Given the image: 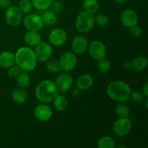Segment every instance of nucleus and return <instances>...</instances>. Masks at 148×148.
<instances>
[{
	"label": "nucleus",
	"instance_id": "obj_1",
	"mask_svg": "<svg viewBox=\"0 0 148 148\" xmlns=\"http://www.w3.org/2000/svg\"><path fill=\"white\" fill-rule=\"evenodd\" d=\"M15 63L22 71L31 72L36 68L37 59L34 51L28 47L20 48L15 53Z\"/></svg>",
	"mask_w": 148,
	"mask_h": 148
},
{
	"label": "nucleus",
	"instance_id": "obj_2",
	"mask_svg": "<svg viewBox=\"0 0 148 148\" xmlns=\"http://www.w3.org/2000/svg\"><path fill=\"white\" fill-rule=\"evenodd\" d=\"M131 88L130 85L123 81H114L108 85L107 94L116 102H127L130 99Z\"/></svg>",
	"mask_w": 148,
	"mask_h": 148
},
{
	"label": "nucleus",
	"instance_id": "obj_3",
	"mask_svg": "<svg viewBox=\"0 0 148 148\" xmlns=\"http://www.w3.org/2000/svg\"><path fill=\"white\" fill-rule=\"evenodd\" d=\"M36 97L40 102L49 103L53 101L59 93L55 82L46 79L42 81L36 88Z\"/></svg>",
	"mask_w": 148,
	"mask_h": 148
},
{
	"label": "nucleus",
	"instance_id": "obj_4",
	"mask_svg": "<svg viewBox=\"0 0 148 148\" xmlns=\"http://www.w3.org/2000/svg\"><path fill=\"white\" fill-rule=\"evenodd\" d=\"M95 24V16L93 14L86 11L82 12L77 17L75 27L77 30L82 33H88L92 30Z\"/></svg>",
	"mask_w": 148,
	"mask_h": 148
},
{
	"label": "nucleus",
	"instance_id": "obj_5",
	"mask_svg": "<svg viewBox=\"0 0 148 148\" xmlns=\"http://www.w3.org/2000/svg\"><path fill=\"white\" fill-rule=\"evenodd\" d=\"M4 17L6 23L12 27H17L20 24L23 20V13L21 12L18 7L11 6L7 7L4 14Z\"/></svg>",
	"mask_w": 148,
	"mask_h": 148
},
{
	"label": "nucleus",
	"instance_id": "obj_6",
	"mask_svg": "<svg viewBox=\"0 0 148 148\" xmlns=\"http://www.w3.org/2000/svg\"><path fill=\"white\" fill-rule=\"evenodd\" d=\"M34 53L37 61L45 62L51 57L53 54V49L49 43L41 41L35 47Z\"/></svg>",
	"mask_w": 148,
	"mask_h": 148
},
{
	"label": "nucleus",
	"instance_id": "obj_7",
	"mask_svg": "<svg viewBox=\"0 0 148 148\" xmlns=\"http://www.w3.org/2000/svg\"><path fill=\"white\" fill-rule=\"evenodd\" d=\"M60 69L64 72H69L73 70L77 64V58L72 52H66L63 53L59 61Z\"/></svg>",
	"mask_w": 148,
	"mask_h": 148
},
{
	"label": "nucleus",
	"instance_id": "obj_8",
	"mask_svg": "<svg viewBox=\"0 0 148 148\" xmlns=\"http://www.w3.org/2000/svg\"><path fill=\"white\" fill-rule=\"evenodd\" d=\"M88 53L92 59L100 60L106 57V48L104 43L100 40H93L88 46Z\"/></svg>",
	"mask_w": 148,
	"mask_h": 148
},
{
	"label": "nucleus",
	"instance_id": "obj_9",
	"mask_svg": "<svg viewBox=\"0 0 148 148\" xmlns=\"http://www.w3.org/2000/svg\"><path fill=\"white\" fill-rule=\"evenodd\" d=\"M23 23L25 28L30 31L38 32L43 27V23L41 17L35 13L27 14L25 17Z\"/></svg>",
	"mask_w": 148,
	"mask_h": 148
},
{
	"label": "nucleus",
	"instance_id": "obj_10",
	"mask_svg": "<svg viewBox=\"0 0 148 148\" xmlns=\"http://www.w3.org/2000/svg\"><path fill=\"white\" fill-rule=\"evenodd\" d=\"M132 121L128 117L119 118L114 124V132L119 137H124L130 132L132 130Z\"/></svg>",
	"mask_w": 148,
	"mask_h": 148
},
{
	"label": "nucleus",
	"instance_id": "obj_11",
	"mask_svg": "<svg viewBox=\"0 0 148 148\" xmlns=\"http://www.w3.org/2000/svg\"><path fill=\"white\" fill-rule=\"evenodd\" d=\"M55 84L58 90L62 92H66L72 88L73 79L69 74L62 73L57 77Z\"/></svg>",
	"mask_w": 148,
	"mask_h": 148
},
{
	"label": "nucleus",
	"instance_id": "obj_12",
	"mask_svg": "<svg viewBox=\"0 0 148 148\" xmlns=\"http://www.w3.org/2000/svg\"><path fill=\"white\" fill-rule=\"evenodd\" d=\"M121 23L126 27H133L137 25L138 23V16L137 13L131 9H127L124 10L121 14Z\"/></svg>",
	"mask_w": 148,
	"mask_h": 148
},
{
	"label": "nucleus",
	"instance_id": "obj_13",
	"mask_svg": "<svg viewBox=\"0 0 148 148\" xmlns=\"http://www.w3.org/2000/svg\"><path fill=\"white\" fill-rule=\"evenodd\" d=\"M52 114L51 108L46 104L37 106L34 110V116L36 119L43 122L49 121L52 117Z\"/></svg>",
	"mask_w": 148,
	"mask_h": 148
},
{
	"label": "nucleus",
	"instance_id": "obj_14",
	"mask_svg": "<svg viewBox=\"0 0 148 148\" xmlns=\"http://www.w3.org/2000/svg\"><path fill=\"white\" fill-rule=\"evenodd\" d=\"M67 36L66 32L60 28L53 29L49 34V40L51 43L56 46H61L66 42Z\"/></svg>",
	"mask_w": 148,
	"mask_h": 148
},
{
	"label": "nucleus",
	"instance_id": "obj_15",
	"mask_svg": "<svg viewBox=\"0 0 148 148\" xmlns=\"http://www.w3.org/2000/svg\"><path fill=\"white\" fill-rule=\"evenodd\" d=\"M88 42L85 37L82 36H77L72 43V49L75 53L82 54L88 49Z\"/></svg>",
	"mask_w": 148,
	"mask_h": 148
},
{
	"label": "nucleus",
	"instance_id": "obj_16",
	"mask_svg": "<svg viewBox=\"0 0 148 148\" xmlns=\"http://www.w3.org/2000/svg\"><path fill=\"white\" fill-rule=\"evenodd\" d=\"M24 40L26 44L30 47H36L42 41L41 36L40 33H38V31H30V30H28L25 34Z\"/></svg>",
	"mask_w": 148,
	"mask_h": 148
},
{
	"label": "nucleus",
	"instance_id": "obj_17",
	"mask_svg": "<svg viewBox=\"0 0 148 148\" xmlns=\"http://www.w3.org/2000/svg\"><path fill=\"white\" fill-rule=\"evenodd\" d=\"M15 64V56L10 51H4L0 53V66L7 69Z\"/></svg>",
	"mask_w": 148,
	"mask_h": 148
},
{
	"label": "nucleus",
	"instance_id": "obj_18",
	"mask_svg": "<svg viewBox=\"0 0 148 148\" xmlns=\"http://www.w3.org/2000/svg\"><path fill=\"white\" fill-rule=\"evenodd\" d=\"M147 57L144 56H136L131 62V69L135 72H141L147 68Z\"/></svg>",
	"mask_w": 148,
	"mask_h": 148
},
{
	"label": "nucleus",
	"instance_id": "obj_19",
	"mask_svg": "<svg viewBox=\"0 0 148 148\" xmlns=\"http://www.w3.org/2000/svg\"><path fill=\"white\" fill-rule=\"evenodd\" d=\"M93 84L92 77L89 75H83L77 78L76 81L77 88L80 90H86L92 87Z\"/></svg>",
	"mask_w": 148,
	"mask_h": 148
},
{
	"label": "nucleus",
	"instance_id": "obj_20",
	"mask_svg": "<svg viewBox=\"0 0 148 148\" xmlns=\"http://www.w3.org/2000/svg\"><path fill=\"white\" fill-rule=\"evenodd\" d=\"M12 98L18 104H24L27 101V94L24 89L16 88L12 92Z\"/></svg>",
	"mask_w": 148,
	"mask_h": 148
},
{
	"label": "nucleus",
	"instance_id": "obj_21",
	"mask_svg": "<svg viewBox=\"0 0 148 148\" xmlns=\"http://www.w3.org/2000/svg\"><path fill=\"white\" fill-rule=\"evenodd\" d=\"M53 107L58 111H63L68 107V100L65 96L58 94L56 98L53 100Z\"/></svg>",
	"mask_w": 148,
	"mask_h": 148
},
{
	"label": "nucleus",
	"instance_id": "obj_22",
	"mask_svg": "<svg viewBox=\"0 0 148 148\" xmlns=\"http://www.w3.org/2000/svg\"><path fill=\"white\" fill-rule=\"evenodd\" d=\"M17 83L19 88L22 89H26L30 85V77L28 72L25 71H21L17 77Z\"/></svg>",
	"mask_w": 148,
	"mask_h": 148
},
{
	"label": "nucleus",
	"instance_id": "obj_23",
	"mask_svg": "<svg viewBox=\"0 0 148 148\" xmlns=\"http://www.w3.org/2000/svg\"><path fill=\"white\" fill-rule=\"evenodd\" d=\"M43 25L47 26H53L57 22V16L53 11L45 12L41 17Z\"/></svg>",
	"mask_w": 148,
	"mask_h": 148
},
{
	"label": "nucleus",
	"instance_id": "obj_24",
	"mask_svg": "<svg viewBox=\"0 0 148 148\" xmlns=\"http://www.w3.org/2000/svg\"><path fill=\"white\" fill-rule=\"evenodd\" d=\"M83 7L85 11L94 14L97 12L99 9V4L97 0H85L83 2Z\"/></svg>",
	"mask_w": 148,
	"mask_h": 148
},
{
	"label": "nucleus",
	"instance_id": "obj_25",
	"mask_svg": "<svg viewBox=\"0 0 148 148\" xmlns=\"http://www.w3.org/2000/svg\"><path fill=\"white\" fill-rule=\"evenodd\" d=\"M98 147L99 148H113L115 147V140L111 137L104 136L98 140Z\"/></svg>",
	"mask_w": 148,
	"mask_h": 148
},
{
	"label": "nucleus",
	"instance_id": "obj_26",
	"mask_svg": "<svg viewBox=\"0 0 148 148\" xmlns=\"http://www.w3.org/2000/svg\"><path fill=\"white\" fill-rule=\"evenodd\" d=\"M53 0H32L33 7L38 10H48L51 5Z\"/></svg>",
	"mask_w": 148,
	"mask_h": 148
},
{
	"label": "nucleus",
	"instance_id": "obj_27",
	"mask_svg": "<svg viewBox=\"0 0 148 148\" xmlns=\"http://www.w3.org/2000/svg\"><path fill=\"white\" fill-rule=\"evenodd\" d=\"M115 112L119 118H125V117H128L130 115V108L126 104L120 103L116 108Z\"/></svg>",
	"mask_w": 148,
	"mask_h": 148
},
{
	"label": "nucleus",
	"instance_id": "obj_28",
	"mask_svg": "<svg viewBox=\"0 0 148 148\" xmlns=\"http://www.w3.org/2000/svg\"><path fill=\"white\" fill-rule=\"evenodd\" d=\"M98 61L99 62L97 64V68H98V72L101 74H106L109 72L111 66L109 61L106 59L105 58L100 59Z\"/></svg>",
	"mask_w": 148,
	"mask_h": 148
},
{
	"label": "nucleus",
	"instance_id": "obj_29",
	"mask_svg": "<svg viewBox=\"0 0 148 148\" xmlns=\"http://www.w3.org/2000/svg\"><path fill=\"white\" fill-rule=\"evenodd\" d=\"M46 62V68L48 72H51V73H56L60 70L59 61L55 60V59H49Z\"/></svg>",
	"mask_w": 148,
	"mask_h": 148
},
{
	"label": "nucleus",
	"instance_id": "obj_30",
	"mask_svg": "<svg viewBox=\"0 0 148 148\" xmlns=\"http://www.w3.org/2000/svg\"><path fill=\"white\" fill-rule=\"evenodd\" d=\"M18 8L23 14H29L33 9L32 1H30V0H21L19 3Z\"/></svg>",
	"mask_w": 148,
	"mask_h": 148
},
{
	"label": "nucleus",
	"instance_id": "obj_31",
	"mask_svg": "<svg viewBox=\"0 0 148 148\" xmlns=\"http://www.w3.org/2000/svg\"><path fill=\"white\" fill-rule=\"evenodd\" d=\"M144 94L143 92H140V91H134V92H131L130 95V98L132 101L133 103L136 104H140L143 103L144 101Z\"/></svg>",
	"mask_w": 148,
	"mask_h": 148
},
{
	"label": "nucleus",
	"instance_id": "obj_32",
	"mask_svg": "<svg viewBox=\"0 0 148 148\" xmlns=\"http://www.w3.org/2000/svg\"><path fill=\"white\" fill-rule=\"evenodd\" d=\"M95 23H97V25L101 27L107 25L108 23V18L106 14H99L95 17Z\"/></svg>",
	"mask_w": 148,
	"mask_h": 148
},
{
	"label": "nucleus",
	"instance_id": "obj_33",
	"mask_svg": "<svg viewBox=\"0 0 148 148\" xmlns=\"http://www.w3.org/2000/svg\"><path fill=\"white\" fill-rule=\"evenodd\" d=\"M21 71L22 70L20 69V68L17 64H14L12 66H10V69H9L8 75L11 78H15L18 76V75L21 72Z\"/></svg>",
	"mask_w": 148,
	"mask_h": 148
},
{
	"label": "nucleus",
	"instance_id": "obj_34",
	"mask_svg": "<svg viewBox=\"0 0 148 148\" xmlns=\"http://www.w3.org/2000/svg\"><path fill=\"white\" fill-rule=\"evenodd\" d=\"M130 33H131L133 37H139L142 33L141 27L137 26V25L130 27Z\"/></svg>",
	"mask_w": 148,
	"mask_h": 148
},
{
	"label": "nucleus",
	"instance_id": "obj_35",
	"mask_svg": "<svg viewBox=\"0 0 148 148\" xmlns=\"http://www.w3.org/2000/svg\"><path fill=\"white\" fill-rule=\"evenodd\" d=\"M51 7L52 10H53V12L55 13H58L62 10V3L59 1H52L51 3Z\"/></svg>",
	"mask_w": 148,
	"mask_h": 148
},
{
	"label": "nucleus",
	"instance_id": "obj_36",
	"mask_svg": "<svg viewBox=\"0 0 148 148\" xmlns=\"http://www.w3.org/2000/svg\"><path fill=\"white\" fill-rule=\"evenodd\" d=\"M11 4L10 0H0V7L1 8H7Z\"/></svg>",
	"mask_w": 148,
	"mask_h": 148
},
{
	"label": "nucleus",
	"instance_id": "obj_37",
	"mask_svg": "<svg viewBox=\"0 0 148 148\" xmlns=\"http://www.w3.org/2000/svg\"><path fill=\"white\" fill-rule=\"evenodd\" d=\"M143 93L144 94L145 97L147 98L148 97V84L147 82H145L143 87Z\"/></svg>",
	"mask_w": 148,
	"mask_h": 148
},
{
	"label": "nucleus",
	"instance_id": "obj_38",
	"mask_svg": "<svg viewBox=\"0 0 148 148\" xmlns=\"http://www.w3.org/2000/svg\"><path fill=\"white\" fill-rule=\"evenodd\" d=\"M123 66H124V69H130V68H131V62H129V61H127V62H125L124 63V64H123Z\"/></svg>",
	"mask_w": 148,
	"mask_h": 148
},
{
	"label": "nucleus",
	"instance_id": "obj_39",
	"mask_svg": "<svg viewBox=\"0 0 148 148\" xmlns=\"http://www.w3.org/2000/svg\"><path fill=\"white\" fill-rule=\"evenodd\" d=\"M114 1L116 3H118V4H124V3L127 2L128 0H114Z\"/></svg>",
	"mask_w": 148,
	"mask_h": 148
}]
</instances>
